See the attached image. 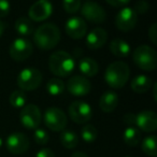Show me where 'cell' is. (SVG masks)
Masks as SVG:
<instances>
[{"label":"cell","instance_id":"obj_5","mask_svg":"<svg viewBox=\"0 0 157 157\" xmlns=\"http://www.w3.org/2000/svg\"><path fill=\"white\" fill-rule=\"evenodd\" d=\"M17 85L23 92L35 90L41 85L42 74L38 69L28 67L23 69L17 75Z\"/></svg>","mask_w":157,"mask_h":157},{"label":"cell","instance_id":"obj_40","mask_svg":"<svg viewBox=\"0 0 157 157\" xmlns=\"http://www.w3.org/2000/svg\"><path fill=\"white\" fill-rule=\"evenodd\" d=\"M125 157H130V156H125Z\"/></svg>","mask_w":157,"mask_h":157},{"label":"cell","instance_id":"obj_29","mask_svg":"<svg viewBox=\"0 0 157 157\" xmlns=\"http://www.w3.org/2000/svg\"><path fill=\"white\" fill-rule=\"evenodd\" d=\"M81 0H63V7L67 13L74 14L81 9Z\"/></svg>","mask_w":157,"mask_h":157},{"label":"cell","instance_id":"obj_15","mask_svg":"<svg viewBox=\"0 0 157 157\" xmlns=\"http://www.w3.org/2000/svg\"><path fill=\"white\" fill-rule=\"evenodd\" d=\"M65 31L68 37H70L71 39H81L86 36L87 25L82 17L72 16V17L68 18V21L66 22Z\"/></svg>","mask_w":157,"mask_h":157},{"label":"cell","instance_id":"obj_32","mask_svg":"<svg viewBox=\"0 0 157 157\" xmlns=\"http://www.w3.org/2000/svg\"><path fill=\"white\" fill-rule=\"evenodd\" d=\"M11 11V5L9 0H0V17H6Z\"/></svg>","mask_w":157,"mask_h":157},{"label":"cell","instance_id":"obj_33","mask_svg":"<svg viewBox=\"0 0 157 157\" xmlns=\"http://www.w3.org/2000/svg\"><path fill=\"white\" fill-rule=\"evenodd\" d=\"M148 39L151 40L153 44H157V25L156 23H153L148 28Z\"/></svg>","mask_w":157,"mask_h":157},{"label":"cell","instance_id":"obj_26","mask_svg":"<svg viewBox=\"0 0 157 157\" xmlns=\"http://www.w3.org/2000/svg\"><path fill=\"white\" fill-rule=\"evenodd\" d=\"M141 148L144 154L150 157H157V138L156 136L152 135L146 137L142 141Z\"/></svg>","mask_w":157,"mask_h":157},{"label":"cell","instance_id":"obj_9","mask_svg":"<svg viewBox=\"0 0 157 157\" xmlns=\"http://www.w3.org/2000/svg\"><path fill=\"white\" fill-rule=\"evenodd\" d=\"M33 52V46L31 42L26 38H17L10 45V56L15 61H24Z\"/></svg>","mask_w":157,"mask_h":157},{"label":"cell","instance_id":"obj_16","mask_svg":"<svg viewBox=\"0 0 157 157\" xmlns=\"http://www.w3.org/2000/svg\"><path fill=\"white\" fill-rule=\"evenodd\" d=\"M136 126L139 130L153 132L157 129V114L152 110H144L136 114Z\"/></svg>","mask_w":157,"mask_h":157},{"label":"cell","instance_id":"obj_28","mask_svg":"<svg viewBox=\"0 0 157 157\" xmlns=\"http://www.w3.org/2000/svg\"><path fill=\"white\" fill-rule=\"evenodd\" d=\"M81 137L86 143H93L96 141L97 137H98V130L94 125L86 124L81 129Z\"/></svg>","mask_w":157,"mask_h":157},{"label":"cell","instance_id":"obj_24","mask_svg":"<svg viewBox=\"0 0 157 157\" xmlns=\"http://www.w3.org/2000/svg\"><path fill=\"white\" fill-rule=\"evenodd\" d=\"M60 143L63 144V147L71 150V148L76 147V145L78 144V137L73 130L70 129H63L60 133Z\"/></svg>","mask_w":157,"mask_h":157},{"label":"cell","instance_id":"obj_8","mask_svg":"<svg viewBox=\"0 0 157 157\" xmlns=\"http://www.w3.org/2000/svg\"><path fill=\"white\" fill-rule=\"evenodd\" d=\"M68 113L75 124H86L93 116L92 107L85 101L75 100L68 108Z\"/></svg>","mask_w":157,"mask_h":157},{"label":"cell","instance_id":"obj_35","mask_svg":"<svg viewBox=\"0 0 157 157\" xmlns=\"http://www.w3.org/2000/svg\"><path fill=\"white\" fill-rule=\"evenodd\" d=\"M107 3H109L111 7L114 8H122L125 7L127 3H129L130 0H105Z\"/></svg>","mask_w":157,"mask_h":157},{"label":"cell","instance_id":"obj_41","mask_svg":"<svg viewBox=\"0 0 157 157\" xmlns=\"http://www.w3.org/2000/svg\"><path fill=\"white\" fill-rule=\"evenodd\" d=\"M88 1H90V0H88Z\"/></svg>","mask_w":157,"mask_h":157},{"label":"cell","instance_id":"obj_13","mask_svg":"<svg viewBox=\"0 0 157 157\" xmlns=\"http://www.w3.org/2000/svg\"><path fill=\"white\" fill-rule=\"evenodd\" d=\"M6 146L11 154H24L29 148V139L23 132H13L7 138Z\"/></svg>","mask_w":157,"mask_h":157},{"label":"cell","instance_id":"obj_25","mask_svg":"<svg viewBox=\"0 0 157 157\" xmlns=\"http://www.w3.org/2000/svg\"><path fill=\"white\" fill-rule=\"evenodd\" d=\"M46 92L51 96H59L65 90V83L59 78H52L45 85Z\"/></svg>","mask_w":157,"mask_h":157},{"label":"cell","instance_id":"obj_4","mask_svg":"<svg viewBox=\"0 0 157 157\" xmlns=\"http://www.w3.org/2000/svg\"><path fill=\"white\" fill-rule=\"evenodd\" d=\"M133 63L144 71H153L157 66V53L150 45H140L132 53Z\"/></svg>","mask_w":157,"mask_h":157},{"label":"cell","instance_id":"obj_10","mask_svg":"<svg viewBox=\"0 0 157 157\" xmlns=\"http://www.w3.org/2000/svg\"><path fill=\"white\" fill-rule=\"evenodd\" d=\"M81 14L85 20L94 24H102L107 20V13L99 3L94 1H86L81 6Z\"/></svg>","mask_w":157,"mask_h":157},{"label":"cell","instance_id":"obj_22","mask_svg":"<svg viewBox=\"0 0 157 157\" xmlns=\"http://www.w3.org/2000/svg\"><path fill=\"white\" fill-rule=\"evenodd\" d=\"M14 28H15L16 33L22 37H28L33 33V24L30 18L26 17V16L17 18L14 24Z\"/></svg>","mask_w":157,"mask_h":157},{"label":"cell","instance_id":"obj_21","mask_svg":"<svg viewBox=\"0 0 157 157\" xmlns=\"http://www.w3.org/2000/svg\"><path fill=\"white\" fill-rule=\"evenodd\" d=\"M110 51L116 57H127L130 54V45L123 39H114L110 43Z\"/></svg>","mask_w":157,"mask_h":157},{"label":"cell","instance_id":"obj_31","mask_svg":"<svg viewBox=\"0 0 157 157\" xmlns=\"http://www.w3.org/2000/svg\"><path fill=\"white\" fill-rule=\"evenodd\" d=\"M136 11V13H140V14H144L148 11L150 9V3L146 2L145 0H139L137 3L135 5V8H132Z\"/></svg>","mask_w":157,"mask_h":157},{"label":"cell","instance_id":"obj_7","mask_svg":"<svg viewBox=\"0 0 157 157\" xmlns=\"http://www.w3.org/2000/svg\"><path fill=\"white\" fill-rule=\"evenodd\" d=\"M42 115L39 107L33 103L25 105L20 113V121L22 125L27 129L35 130L41 124Z\"/></svg>","mask_w":157,"mask_h":157},{"label":"cell","instance_id":"obj_37","mask_svg":"<svg viewBox=\"0 0 157 157\" xmlns=\"http://www.w3.org/2000/svg\"><path fill=\"white\" fill-rule=\"evenodd\" d=\"M71 157H90V156L83 152H75L71 155Z\"/></svg>","mask_w":157,"mask_h":157},{"label":"cell","instance_id":"obj_14","mask_svg":"<svg viewBox=\"0 0 157 157\" xmlns=\"http://www.w3.org/2000/svg\"><path fill=\"white\" fill-rule=\"evenodd\" d=\"M53 13V6L48 0H38L30 7L28 16L31 21L43 22Z\"/></svg>","mask_w":157,"mask_h":157},{"label":"cell","instance_id":"obj_12","mask_svg":"<svg viewBox=\"0 0 157 157\" xmlns=\"http://www.w3.org/2000/svg\"><path fill=\"white\" fill-rule=\"evenodd\" d=\"M67 90L75 97L86 96L92 90V83L87 78L83 75H73L68 80Z\"/></svg>","mask_w":157,"mask_h":157},{"label":"cell","instance_id":"obj_2","mask_svg":"<svg viewBox=\"0 0 157 157\" xmlns=\"http://www.w3.org/2000/svg\"><path fill=\"white\" fill-rule=\"evenodd\" d=\"M130 76L129 66L125 61L117 60L110 63L105 72V81L111 88L120 90L128 82Z\"/></svg>","mask_w":157,"mask_h":157},{"label":"cell","instance_id":"obj_34","mask_svg":"<svg viewBox=\"0 0 157 157\" xmlns=\"http://www.w3.org/2000/svg\"><path fill=\"white\" fill-rule=\"evenodd\" d=\"M36 157H55V153L51 148L43 147L39 150L36 154Z\"/></svg>","mask_w":157,"mask_h":157},{"label":"cell","instance_id":"obj_27","mask_svg":"<svg viewBox=\"0 0 157 157\" xmlns=\"http://www.w3.org/2000/svg\"><path fill=\"white\" fill-rule=\"evenodd\" d=\"M27 99H28V97L25 94V92L17 90L11 93V95L9 97V102L13 108L20 109V108L24 107L25 105H27Z\"/></svg>","mask_w":157,"mask_h":157},{"label":"cell","instance_id":"obj_19","mask_svg":"<svg viewBox=\"0 0 157 157\" xmlns=\"http://www.w3.org/2000/svg\"><path fill=\"white\" fill-rule=\"evenodd\" d=\"M78 70L81 71L83 76L92 78L95 76L99 71V65L92 57H84L78 61Z\"/></svg>","mask_w":157,"mask_h":157},{"label":"cell","instance_id":"obj_39","mask_svg":"<svg viewBox=\"0 0 157 157\" xmlns=\"http://www.w3.org/2000/svg\"><path fill=\"white\" fill-rule=\"evenodd\" d=\"M2 143H3L2 139H1V138H0V147H1V146H2Z\"/></svg>","mask_w":157,"mask_h":157},{"label":"cell","instance_id":"obj_36","mask_svg":"<svg viewBox=\"0 0 157 157\" xmlns=\"http://www.w3.org/2000/svg\"><path fill=\"white\" fill-rule=\"evenodd\" d=\"M124 122H125V124L129 125V126H136V114H133V113L125 114Z\"/></svg>","mask_w":157,"mask_h":157},{"label":"cell","instance_id":"obj_23","mask_svg":"<svg viewBox=\"0 0 157 157\" xmlns=\"http://www.w3.org/2000/svg\"><path fill=\"white\" fill-rule=\"evenodd\" d=\"M124 142L129 146H136L141 141V132L136 126H128L123 133Z\"/></svg>","mask_w":157,"mask_h":157},{"label":"cell","instance_id":"obj_38","mask_svg":"<svg viewBox=\"0 0 157 157\" xmlns=\"http://www.w3.org/2000/svg\"><path fill=\"white\" fill-rule=\"evenodd\" d=\"M3 31H5V24L0 21V38H1V36H2Z\"/></svg>","mask_w":157,"mask_h":157},{"label":"cell","instance_id":"obj_6","mask_svg":"<svg viewBox=\"0 0 157 157\" xmlns=\"http://www.w3.org/2000/svg\"><path fill=\"white\" fill-rule=\"evenodd\" d=\"M43 121L45 126L48 129H51L52 131H56V132H59V131H63V129H66V126L68 124V118L65 112L59 108L55 107L48 108L45 110L43 115Z\"/></svg>","mask_w":157,"mask_h":157},{"label":"cell","instance_id":"obj_18","mask_svg":"<svg viewBox=\"0 0 157 157\" xmlns=\"http://www.w3.org/2000/svg\"><path fill=\"white\" fill-rule=\"evenodd\" d=\"M118 105V96L116 93L112 92V90H108V92L103 93L102 96L99 99V107H100L101 111L105 113H111L116 109Z\"/></svg>","mask_w":157,"mask_h":157},{"label":"cell","instance_id":"obj_1","mask_svg":"<svg viewBox=\"0 0 157 157\" xmlns=\"http://www.w3.org/2000/svg\"><path fill=\"white\" fill-rule=\"evenodd\" d=\"M60 40V30L55 24L46 23L37 28L33 33V42L43 51L54 48Z\"/></svg>","mask_w":157,"mask_h":157},{"label":"cell","instance_id":"obj_11","mask_svg":"<svg viewBox=\"0 0 157 157\" xmlns=\"http://www.w3.org/2000/svg\"><path fill=\"white\" fill-rule=\"evenodd\" d=\"M138 14L132 8L125 7L120 10L115 16V26L121 31H130L136 27Z\"/></svg>","mask_w":157,"mask_h":157},{"label":"cell","instance_id":"obj_30","mask_svg":"<svg viewBox=\"0 0 157 157\" xmlns=\"http://www.w3.org/2000/svg\"><path fill=\"white\" fill-rule=\"evenodd\" d=\"M33 139H35L36 143L39 144V145H45L50 140V137L44 129L37 128L35 129V132H33Z\"/></svg>","mask_w":157,"mask_h":157},{"label":"cell","instance_id":"obj_17","mask_svg":"<svg viewBox=\"0 0 157 157\" xmlns=\"http://www.w3.org/2000/svg\"><path fill=\"white\" fill-rule=\"evenodd\" d=\"M108 40V33L101 27L94 28L86 36V46L90 50H98L102 48Z\"/></svg>","mask_w":157,"mask_h":157},{"label":"cell","instance_id":"obj_20","mask_svg":"<svg viewBox=\"0 0 157 157\" xmlns=\"http://www.w3.org/2000/svg\"><path fill=\"white\" fill-rule=\"evenodd\" d=\"M153 85V82L151 78H148L145 74H139L136 75L135 78L131 80V90L137 94H143L146 93Z\"/></svg>","mask_w":157,"mask_h":157},{"label":"cell","instance_id":"obj_3","mask_svg":"<svg viewBox=\"0 0 157 157\" xmlns=\"http://www.w3.org/2000/svg\"><path fill=\"white\" fill-rule=\"evenodd\" d=\"M74 67V59L65 51H56L48 58V68L56 76H69L73 72Z\"/></svg>","mask_w":157,"mask_h":157}]
</instances>
